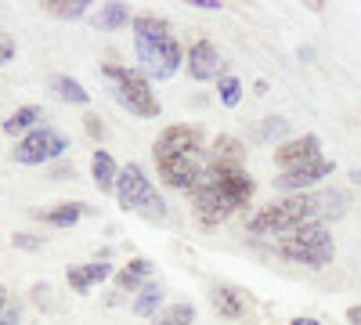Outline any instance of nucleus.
<instances>
[{"mask_svg": "<svg viewBox=\"0 0 361 325\" xmlns=\"http://www.w3.org/2000/svg\"><path fill=\"white\" fill-rule=\"evenodd\" d=\"M347 192H300V195H289L282 202H271L264 210H257L250 217V231L253 235H286L300 224H311V221H322V217H340L347 210Z\"/></svg>", "mask_w": 361, "mask_h": 325, "instance_id": "f257e3e1", "label": "nucleus"}, {"mask_svg": "<svg viewBox=\"0 0 361 325\" xmlns=\"http://www.w3.org/2000/svg\"><path fill=\"white\" fill-rule=\"evenodd\" d=\"M279 250H282V257H289L296 264H307V268H325L336 257V246L329 239V228L322 221L300 224V228L279 235Z\"/></svg>", "mask_w": 361, "mask_h": 325, "instance_id": "f03ea898", "label": "nucleus"}, {"mask_svg": "<svg viewBox=\"0 0 361 325\" xmlns=\"http://www.w3.org/2000/svg\"><path fill=\"white\" fill-rule=\"evenodd\" d=\"M116 199H119V210H145L152 217H163L166 214V202L159 199V192L152 188V181L145 177V170L137 163H127L116 177Z\"/></svg>", "mask_w": 361, "mask_h": 325, "instance_id": "7ed1b4c3", "label": "nucleus"}, {"mask_svg": "<svg viewBox=\"0 0 361 325\" xmlns=\"http://www.w3.org/2000/svg\"><path fill=\"white\" fill-rule=\"evenodd\" d=\"M105 73L116 80V98L123 109H130L141 120H156L159 116V98L152 94V83H148L141 73L134 69H116V66H105Z\"/></svg>", "mask_w": 361, "mask_h": 325, "instance_id": "20e7f679", "label": "nucleus"}, {"mask_svg": "<svg viewBox=\"0 0 361 325\" xmlns=\"http://www.w3.org/2000/svg\"><path fill=\"white\" fill-rule=\"evenodd\" d=\"M66 149H69V141L58 134L54 127H37L33 134H25V137L15 145L11 159H15V163H25V166H37V163H51V159H58Z\"/></svg>", "mask_w": 361, "mask_h": 325, "instance_id": "39448f33", "label": "nucleus"}, {"mask_svg": "<svg viewBox=\"0 0 361 325\" xmlns=\"http://www.w3.org/2000/svg\"><path fill=\"white\" fill-rule=\"evenodd\" d=\"M192 199H195V217H199L202 228H217L224 217H231V214L238 210V206H235V202H231L214 181H209L206 173L199 177V185H195Z\"/></svg>", "mask_w": 361, "mask_h": 325, "instance_id": "423d86ee", "label": "nucleus"}, {"mask_svg": "<svg viewBox=\"0 0 361 325\" xmlns=\"http://www.w3.org/2000/svg\"><path fill=\"white\" fill-rule=\"evenodd\" d=\"M137 58H141V66L152 73V76L170 80V76L177 73V66H180V47H177L173 37H166V40H159V44H141V47H137Z\"/></svg>", "mask_w": 361, "mask_h": 325, "instance_id": "0eeeda50", "label": "nucleus"}, {"mask_svg": "<svg viewBox=\"0 0 361 325\" xmlns=\"http://www.w3.org/2000/svg\"><path fill=\"white\" fill-rule=\"evenodd\" d=\"M199 152H202V134L195 127H166L152 149V156H185V159H199Z\"/></svg>", "mask_w": 361, "mask_h": 325, "instance_id": "6e6552de", "label": "nucleus"}, {"mask_svg": "<svg viewBox=\"0 0 361 325\" xmlns=\"http://www.w3.org/2000/svg\"><path fill=\"white\" fill-rule=\"evenodd\" d=\"M156 166H159V177L170 185V188H180V192H195L199 185V159H185V156H156Z\"/></svg>", "mask_w": 361, "mask_h": 325, "instance_id": "1a4fd4ad", "label": "nucleus"}, {"mask_svg": "<svg viewBox=\"0 0 361 325\" xmlns=\"http://www.w3.org/2000/svg\"><path fill=\"white\" fill-rule=\"evenodd\" d=\"M333 173V159H311V163H304V166H296V170H286L282 177H279V188L282 192H289V195H300V192H307L311 185H318V181H325V177Z\"/></svg>", "mask_w": 361, "mask_h": 325, "instance_id": "9d476101", "label": "nucleus"}, {"mask_svg": "<svg viewBox=\"0 0 361 325\" xmlns=\"http://www.w3.org/2000/svg\"><path fill=\"white\" fill-rule=\"evenodd\" d=\"M206 177H209V181H214L235 206H246L250 199H253V177L246 173V170H214V166H209V170H202Z\"/></svg>", "mask_w": 361, "mask_h": 325, "instance_id": "9b49d317", "label": "nucleus"}, {"mask_svg": "<svg viewBox=\"0 0 361 325\" xmlns=\"http://www.w3.org/2000/svg\"><path fill=\"white\" fill-rule=\"evenodd\" d=\"M188 76L206 83V80H217L221 76V54L209 40H195L188 51Z\"/></svg>", "mask_w": 361, "mask_h": 325, "instance_id": "f8f14e48", "label": "nucleus"}, {"mask_svg": "<svg viewBox=\"0 0 361 325\" xmlns=\"http://www.w3.org/2000/svg\"><path fill=\"white\" fill-rule=\"evenodd\" d=\"M318 152H322V141H318L314 134H307V137L286 141L282 149L275 152V163H279L282 170H296V166H304V163L318 159Z\"/></svg>", "mask_w": 361, "mask_h": 325, "instance_id": "ddd939ff", "label": "nucleus"}, {"mask_svg": "<svg viewBox=\"0 0 361 325\" xmlns=\"http://www.w3.org/2000/svg\"><path fill=\"white\" fill-rule=\"evenodd\" d=\"M112 275V268L105 260H94V264H76V268H69L66 271V278H69V286L76 289V293H87V289H94L98 282H105Z\"/></svg>", "mask_w": 361, "mask_h": 325, "instance_id": "4468645a", "label": "nucleus"}, {"mask_svg": "<svg viewBox=\"0 0 361 325\" xmlns=\"http://www.w3.org/2000/svg\"><path fill=\"white\" fill-rule=\"evenodd\" d=\"M243 163H246V149H243V145H238L235 137H217L209 166H214V170H243Z\"/></svg>", "mask_w": 361, "mask_h": 325, "instance_id": "2eb2a0df", "label": "nucleus"}, {"mask_svg": "<svg viewBox=\"0 0 361 325\" xmlns=\"http://www.w3.org/2000/svg\"><path fill=\"white\" fill-rule=\"evenodd\" d=\"M209 300H214V311L224 314V318H243L246 314V297L235 286H214Z\"/></svg>", "mask_w": 361, "mask_h": 325, "instance_id": "dca6fc26", "label": "nucleus"}, {"mask_svg": "<svg viewBox=\"0 0 361 325\" xmlns=\"http://www.w3.org/2000/svg\"><path fill=\"white\" fill-rule=\"evenodd\" d=\"M166 37H170V25L163 18H156V15H137L134 18V44L137 47L141 44H159Z\"/></svg>", "mask_w": 361, "mask_h": 325, "instance_id": "f3484780", "label": "nucleus"}, {"mask_svg": "<svg viewBox=\"0 0 361 325\" xmlns=\"http://www.w3.org/2000/svg\"><path fill=\"white\" fill-rule=\"evenodd\" d=\"M37 123H44V109L40 105H22L4 120V134H33Z\"/></svg>", "mask_w": 361, "mask_h": 325, "instance_id": "a211bd4d", "label": "nucleus"}, {"mask_svg": "<svg viewBox=\"0 0 361 325\" xmlns=\"http://www.w3.org/2000/svg\"><path fill=\"white\" fill-rule=\"evenodd\" d=\"M83 214H87L83 202H62V206H51V210H37L33 217H40L44 224H54V228H73Z\"/></svg>", "mask_w": 361, "mask_h": 325, "instance_id": "6ab92c4d", "label": "nucleus"}, {"mask_svg": "<svg viewBox=\"0 0 361 325\" xmlns=\"http://www.w3.org/2000/svg\"><path fill=\"white\" fill-rule=\"evenodd\" d=\"M90 177H94V185L102 188V192H116V163H112V156L109 152H94L90 156Z\"/></svg>", "mask_w": 361, "mask_h": 325, "instance_id": "aec40b11", "label": "nucleus"}, {"mask_svg": "<svg viewBox=\"0 0 361 325\" xmlns=\"http://www.w3.org/2000/svg\"><path fill=\"white\" fill-rule=\"evenodd\" d=\"M51 91L62 98V102H73V105H87L90 102V94L83 91V83H76L73 76H54L51 80Z\"/></svg>", "mask_w": 361, "mask_h": 325, "instance_id": "412c9836", "label": "nucleus"}, {"mask_svg": "<svg viewBox=\"0 0 361 325\" xmlns=\"http://www.w3.org/2000/svg\"><path fill=\"white\" fill-rule=\"evenodd\" d=\"M148 275H152V260L137 257V260H130L127 268L116 275V282H119V289H137V286H141V278H148Z\"/></svg>", "mask_w": 361, "mask_h": 325, "instance_id": "4be33fe9", "label": "nucleus"}, {"mask_svg": "<svg viewBox=\"0 0 361 325\" xmlns=\"http://www.w3.org/2000/svg\"><path fill=\"white\" fill-rule=\"evenodd\" d=\"M40 8L47 15H54V18H83V11L90 4H87V0H44Z\"/></svg>", "mask_w": 361, "mask_h": 325, "instance_id": "5701e85b", "label": "nucleus"}, {"mask_svg": "<svg viewBox=\"0 0 361 325\" xmlns=\"http://www.w3.org/2000/svg\"><path fill=\"white\" fill-rule=\"evenodd\" d=\"M130 22V8L127 4H105L102 15L94 18L98 29H119V25H127Z\"/></svg>", "mask_w": 361, "mask_h": 325, "instance_id": "b1692460", "label": "nucleus"}, {"mask_svg": "<svg viewBox=\"0 0 361 325\" xmlns=\"http://www.w3.org/2000/svg\"><path fill=\"white\" fill-rule=\"evenodd\" d=\"M192 321H195V307L192 304H173L163 314H156L152 325H192Z\"/></svg>", "mask_w": 361, "mask_h": 325, "instance_id": "393cba45", "label": "nucleus"}, {"mask_svg": "<svg viewBox=\"0 0 361 325\" xmlns=\"http://www.w3.org/2000/svg\"><path fill=\"white\" fill-rule=\"evenodd\" d=\"M159 304H163V289H159V286H145V289H141V297L134 300V314L148 318V314H156V311H159Z\"/></svg>", "mask_w": 361, "mask_h": 325, "instance_id": "a878e982", "label": "nucleus"}, {"mask_svg": "<svg viewBox=\"0 0 361 325\" xmlns=\"http://www.w3.org/2000/svg\"><path fill=\"white\" fill-rule=\"evenodd\" d=\"M217 91H221V102L224 105H238V102H243V83H238L235 76H221Z\"/></svg>", "mask_w": 361, "mask_h": 325, "instance_id": "bb28decb", "label": "nucleus"}, {"mask_svg": "<svg viewBox=\"0 0 361 325\" xmlns=\"http://www.w3.org/2000/svg\"><path fill=\"white\" fill-rule=\"evenodd\" d=\"M286 130H289V123L275 116V120H264V127H260V137H264V141H271V137H282Z\"/></svg>", "mask_w": 361, "mask_h": 325, "instance_id": "cd10ccee", "label": "nucleus"}, {"mask_svg": "<svg viewBox=\"0 0 361 325\" xmlns=\"http://www.w3.org/2000/svg\"><path fill=\"white\" fill-rule=\"evenodd\" d=\"M11 243H15L18 250H40V239H37V235H25V231H18Z\"/></svg>", "mask_w": 361, "mask_h": 325, "instance_id": "c85d7f7f", "label": "nucleus"}, {"mask_svg": "<svg viewBox=\"0 0 361 325\" xmlns=\"http://www.w3.org/2000/svg\"><path fill=\"white\" fill-rule=\"evenodd\" d=\"M0 325H18V307H15V304L0 307Z\"/></svg>", "mask_w": 361, "mask_h": 325, "instance_id": "c756f323", "label": "nucleus"}, {"mask_svg": "<svg viewBox=\"0 0 361 325\" xmlns=\"http://www.w3.org/2000/svg\"><path fill=\"white\" fill-rule=\"evenodd\" d=\"M11 54H15V44L0 37V66H8V62H11Z\"/></svg>", "mask_w": 361, "mask_h": 325, "instance_id": "7c9ffc66", "label": "nucleus"}, {"mask_svg": "<svg viewBox=\"0 0 361 325\" xmlns=\"http://www.w3.org/2000/svg\"><path fill=\"white\" fill-rule=\"evenodd\" d=\"M83 123H87V130L94 134V137H102V134H105V130H102V120H98V116H87Z\"/></svg>", "mask_w": 361, "mask_h": 325, "instance_id": "2f4dec72", "label": "nucleus"}, {"mask_svg": "<svg viewBox=\"0 0 361 325\" xmlns=\"http://www.w3.org/2000/svg\"><path fill=\"white\" fill-rule=\"evenodd\" d=\"M192 8H202V11H217V8H224L221 0H192Z\"/></svg>", "mask_w": 361, "mask_h": 325, "instance_id": "473e14b6", "label": "nucleus"}, {"mask_svg": "<svg viewBox=\"0 0 361 325\" xmlns=\"http://www.w3.org/2000/svg\"><path fill=\"white\" fill-rule=\"evenodd\" d=\"M347 321H350V325H361V304H354V307L347 311Z\"/></svg>", "mask_w": 361, "mask_h": 325, "instance_id": "72a5a7b5", "label": "nucleus"}, {"mask_svg": "<svg viewBox=\"0 0 361 325\" xmlns=\"http://www.w3.org/2000/svg\"><path fill=\"white\" fill-rule=\"evenodd\" d=\"M293 325H322L318 318H293Z\"/></svg>", "mask_w": 361, "mask_h": 325, "instance_id": "f704fd0d", "label": "nucleus"}, {"mask_svg": "<svg viewBox=\"0 0 361 325\" xmlns=\"http://www.w3.org/2000/svg\"><path fill=\"white\" fill-rule=\"evenodd\" d=\"M4 304H8V289H4V286H0V307H4Z\"/></svg>", "mask_w": 361, "mask_h": 325, "instance_id": "c9c22d12", "label": "nucleus"}]
</instances>
